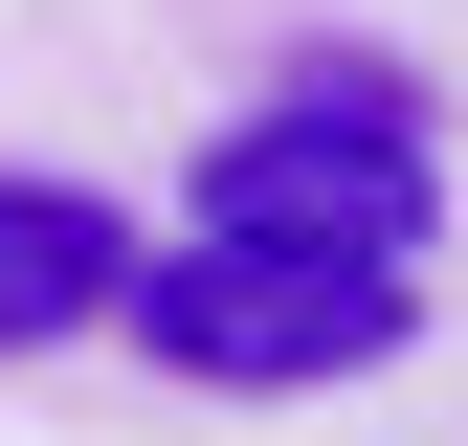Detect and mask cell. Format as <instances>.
Instances as JSON below:
<instances>
[{
  "instance_id": "7a4b0ae2",
  "label": "cell",
  "mask_w": 468,
  "mask_h": 446,
  "mask_svg": "<svg viewBox=\"0 0 468 446\" xmlns=\"http://www.w3.org/2000/svg\"><path fill=\"white\" fill-rule=\"evenodd\" d=\"M179 223H268V246H424L446 179H424V134H401V90L335 45L313 90H268L246 134H201V201Z\"/></svg>"
},
{
  "instance_id": "6da1fadb",
  "label": "cell",
  "mask_w": 468,
  "mask_h": 446,
  "mask_svg": "<svg viewBox=\"0 0 468 446\" xmlns=\"http://www.w3.org/2000/svg\"><path fill=\"white\" fill-rule=\"evenodd\" d=\"M134 357H179L201 402H313V379H379L401 357V246H268V223H179L134 246Z\"/></svg>"
},
{
  "instance_id": "3957f363",
  "label": "cell",
  "mask_w": 468,
  "mask_h": 446,
  "mask_svg": "<svg viewBox=\"0 0 468 446\" xmlns=\"http://www.w3.org/2000/svg\"><path fill=\"white\" fill-rule=\"evenodd\" d=\"M112 291H134V201H90V179H0V357L112 334Z\"/></svg>"
}]
</instances>
